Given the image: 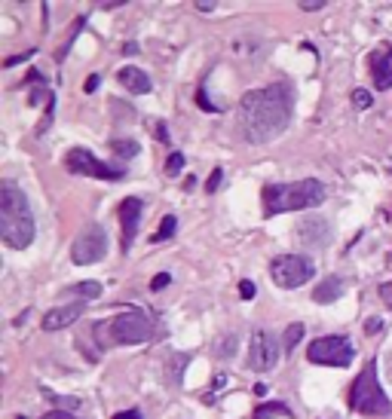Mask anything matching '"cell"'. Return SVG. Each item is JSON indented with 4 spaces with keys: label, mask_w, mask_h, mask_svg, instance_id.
<instances>
[{
    "label": "cell",
    "mask_w": 392,
    "mask_h": 419,
    "mask_svg": "<svg viewBox=\"0 0 392 419\" xmlns=\"http://www.w3.org/2000/svg\"><path fill=\"white\" fill-rule=\"evenodd\" d=\"M291 92L288 86L276 83L267 89L245 92L240 102V132L249 144L276 141L291 122Z\"/></svg>",
    "instance_id": "1"
},
{
    "label": "cell",
    "mask_w": 392,
    "mask_h": 419,
    "mask_svg": "<svg viewBox=\"0 0 392 419\" xmlns=\"http://www.w3.org/2000/svg\"><path fill=\"white\" fill-rule=\"evenodd\" d=\"M0 239L15 251L34 242V214L25 193L13 181L0 184Z\"/></svg>",
    "instance_id": "2"
},
{
    "label": "cell",
    "mask_w": 392,
    "mask_h": 419,
    "mask_svg": "<svg viewBox=\"0 0 392 419\" xmlns=\"http://www.w3.org/2000/svg\"><path fill=\"white\" fill-rule=\"evenodd\" d=\"M150 337H153V318L148 313H141V309H123V313L92 324V340L98 343V349L138 346V343H148Z\"/></svg>",
    "instance_id": "3"
},
{
    "label": "cell",
    "mask_w": 392,
    "mask_h": 419,
    "mask_svg": "<svg viewBox=\"0 0 392 419\" xmlns=\"http://www.w3.org/2000/svg\"><path fill=\"white\" fill-rule=\"evenodd\" d=\"M325 187L313 177L306 181H295V184H270L264 187V212L267 217L273 214H285V212H306V208H319L325 203Z\"/></svg>",
    "instance_id": "4"
},
{
    "label": "cell",
    "mask_w": 392,
    "mask_h": 419,
    "mask_svg": "<svg viewBox=\"0 0 392 419\" xmlns=\"http://www.w3.org/2000/svg\"><path fill=\"white\" fill-rule=\"evenodd\" d=\"M350 410L362 416H389L392 413V401L383 395V386L377 379V361H368L362 367V374L352 379L350 386Z\"/></svg>",
    "instance_id": "5"
},
{
    "label": "cell",
    "mask_w": 392,
    "mask_h": 419,
    "mask_svg": "<svg viewBox=\"0 0 392 419\" xmlns=\"http://www.w3.org/2000/svg\"><path fill=\"white\" fill-rule=\"evenodd\" d=\"M306 358L313 364H325V367H350L356 358V346L350 343L347 333H331V337L313 340L306 349Z\"/></svg>",
    "instance_id": "6"
},
{
    "label": "cell",
    "mask_w": 392,
    "mask_h": 419,
    "mask_svg": "<svg viewBox=\"0 0 392 419\" xmlns=\"http://www.w3.org/2000/svg\"><path fill=\"white\" fill-rule=\"evenodd\" d=\"M313 276H316V263L306 254H282V258H276L270 263V278L285 291L301 288Z\"/></svg>",
    "instance_id": "7"
},
{
    "label": "cell",
    "mask_w": 392,
    "mask_h": 419,
    "mask_svg": "<svg viewBox=\"0 0 392 419\" xmlns=\"http://www.w3.org/2000/svg\"><path fill=\"white\" fill-rule=\"evenodd\" d=\"M65 168L71 175L102 177V181H120V177L126 175V168H123V166H111V162L95 159L89 150H83V147H74V150L65 153Z\"/></svg>",
    "instance_id": "8"
},
{
    "label": "cell",
    "mask_w": 392,
    "mask_h": 419,
    "mask_svg": "<svg viewBox=\"0 0 392 419\" xmlns=\"http://www.w3.org/2000/svg\"><path fill=\"white\" fill-rule=\"evenodd\" d=\"M107 254V232L102 223H89L80 236L74 239L71 245V260L77 267H89V263H98Z\"/></svg>",
    "instance_id": "9"
},
{
    "label": "cell",
    "mask_w": 392,
    "mask_h": 419,
    "mask_svg": "<svg viewBox=\"0 0 392 419\" xmlns=\"http://www.w3.org/2000/svg\"><path fill=\"white\" fill-rule=\"evenodd\" d=\"M279 355H282V346L279 340L273 337L270 331H255L251 333V343H249V370L255 374H267L279 364Z\"/></svg>",
    "instance_id": "10"
},
{
    "label": "cell",
    "mask_w": 392,
    "mask_h": 419,
    "mask_svg": "<svg viewBox=\"0 0 392 419\" xmlns=\"http://www.w3.org/2000/svg\"><path fill=\"white\" fill-rule=\"evenodd\" d=\"M295 232H297V242L306 245V248H325L331 242V223L319 214L304 217V221L295 227Z\"/></svg>",
    "instance_id": "11"
},
{
    "label": "cell",
    "mask_w": 392,
    "mask_h": 419,
    "mask_svg": "<svg viewBox=\"0 0 392 419\" xmlns=\"http://www.w3.org/2000/svg\"><path fill=\"white\" fill-rule=\"evenodd\" d=\"M141 212H144V205H141V199H135V196H129V199H123V203H120V227H123L120 248H123V254L132 248L138 223H141Z\"/></svg>",
    "instance_id": "12"
},
{
    "label": "cell",
    "mask_w": 392,
    "mask_h": 419,
    "mask_svg": "<svg viewBox=\"0 0 392 419\" xmlns=\"http://www.w3.org/2000/svg\"><path fill=\"white\" fill-rule=\"evenodd\" d=\"M368 65H371V74H374V86H377V89H389L392 86V49L371 52Z\"/></svg>",
    "instance_id": "13"
},
{
    "label": "cell",
    "mask_w": 392,
    "mask_h": 419,
    "mask_svg": "<svg viewBox=\"0 0 392 419\" xmlns=\"http://www.w3.org/2000/svg\"><path fill=\"white\" fill-rule=\"evenodd\" d=\"M80 315H83V303L58 306V309H52V313H46V318H43V331H61V328H68V324H74Z\"/></svg>",
    "instance_id": "14"
},
{
    "label": "cell",
    "mask_w": 392,
    "mask_h": 419,
    "mask_svg": "<svg viewBox=\"0 0 392 419\" xmlns=\"http://www.w3.org/2000/svg\"><path fill=\"white\" fill-rule=\"evenodd\" d=\"M117 80L126 86V92H135V95H148L153 89L150 77L141 71V68H120L117 71Z\"/></svg>",
    "instance_id": "15"
},
{
    "label": "cell",
    "mask_w": 392,
    "mask_h": 419,
    "mask_svg": "<svg viewBox=\"0 0 392 419\" xmlns=\"http://www.w3.org/2000/svg\"><path fill=\"white\" fill-rule=\"evenodd\" d=\"M343 294H347V282H343L340 276H328V278H322L319 288L313 291V300H316V303H334Z\"/></svg>",
    "instance_id": "16"
},
{
    "label": "cell",
    "mask_w": 392,
    "mask_h": 419,
    "mask_svg": "<svg viewBox=\"0 0 392 419\" xmlns=\"http://www.w3.org/2000/svg\"><path fill=\"white\" fill-rule=\"evenodd\" d=\"M111 150L117 153L120 159H132V157H138V150H141V147H138V141H132V138H113Z\"/></svg>",
    "instance_id": "17"
},
{
    "label": "cell",
    "mask_w": 392,
    "mask_h": 419,
    "mask_svg": "<svg viewBox=\"0 0 392 419\" xmlns=\"http://www.w3.org/2000/svg\"><path fill=\"white\" fill-rule=\"evenodd\" d=\"M175 230H178V217H175V214H166L163 223H159V230L150 236V242H166V239L175 236Z\"/></svg>",
    "instance_id": "18"
},
{
    "label": "cell",
    "mask_w": 392,
    "mask_h": 419,
    "mask_svg": "<svg viewBox=\"0 0 392 419\" xmlns=\"http://www.w3.org/2000/svg\"><path fill=\"white\" fill-rule=\"evenodd\" d=\"M68 291H71L74 297H83V300H95V297H102V285H98V282H80V285H71Z\"/></svg>",
    "instance_id": "19"
},
{
    "label": "cell",
    "mask_w": 392,
    "mask_h": 419,
    "mask_svg": "<svg viewBox=\"0 0 392 419\" xmlns=\"http://www.w3.org/2000/svg\"><path fill=\"white\" fill-rule=\"evenodd\" d=\"M273 416H285V419H291V410L285 407V404H260L258 410H255V419H273Z\"/></svg>",
    "instance_id": "20"
},
{
    "label": "cell",
    "mask_w": 392,
    "mask_h": 419,
    "mask_svg": "<svg viewBox=\"0 0 392 419\" xmlns=\"http://www.w3.org/2000/svg\"><path fill=\"white\" fill-rule=\"evenodd\" d=\"M301 337H304V324L301 322L288 324V328H285V340H282V343H285V352H295V346L301 343Z\"/></svg>",
    "instance_id": "21"
},
{
    "label": "cell",
    "mask_w": 392,
    "mask_h": 419,
    "mask_svg": "<svg viewBox=\"0 0 392 419\" xmlns=\"http://www.w3.org/2000/svg\"><path fill=\"white\" fill-rule=\"evenodd\" d=\"M236 346H240V337H233V333H230V337H224L218 346H214V352H218L221 358H233Z\"/></svg>",
    "instance_id": "22"
},
{
    "label": "cell",
    "mask_w": 392,
    "mask_h": 419,
    "mask_svg": "<svg viewBox=\"0 0 392 419\" xmlns=\"http://www.w3.org/2000/svg\"><path fill=\"white\" fill-rule=\"evenodd\" d=\"M181 172H184V153L175 150L172 157L166 159V175H168V177H178Z\"/></svg>",
    "instance_id": "23"
},
{
    "label": "cell",
    "mask_w": 392,
    "mask_h": 419,
    "mask_svg": "<svg viewBox=\"0 0 392 419\" xmlns=\"http://www.w3.org/2000/svg\"><path fill=\"white\" fill-rule=\"evenodd\" d=\"M352 104H356L359 111H368V107L374 104V95L368 89H352Z\"/></svg>",
    "instance_id": "24"
},
{
    "label": "cell",
    "mask_w": 392,
    "mask_h": 419,
    "mask_svg": "<svg viewBox=\"0 0 392 419\" xmlns=\"http://www.w3.org/2000/svg\"><path fill=\"white\" fill-rule=\"evenodd\" d=\"M196 104L203 107V111H221L218 104H212V102H209V95H205V86H199V89H196Z\"/></svg>",
    "instance_id": "25"
},
{
    "label": "cell",
    "mask_w": 392,
    "mask_h": 419,
    "mask_svg": "<svg viewBox=\"0 0 392 419\" xmlns=\"http://www.w3.org/2000/svg\"><path fill=\"white\" fill-rule=\"evenodd\" d=\"M221 181H224V172H221V168H214V172L209 175V184H205V190L214 193V190L221 187Z\"/></svg>",
    "instance_id": "26"
},
{
    "label": "cell",
    "mask_w": 392,
    "mask_h": 419,
    "mask_svg": "<svg viewBox=\"0 0 392 419\" xmlns=\"http://www.w3.org/2000/svg\"><path fill=\"white\" fill-rule=\"evenodd\" d=\"M168 282H172V276H168V273H157V276H153V282H150V291H163Z\"/></svg>",
    "instance_id": "27"
},
{
    "label": "cell",
    "mask_w": 392,
    "mask_h": 419,
    "mask_svg": "<svg viewBox=\"0 0 392 419\" xmlns=\"http://www.w3.org/2000/svg\"><path fill=\"white\" fill-rule=\"evenodd\" d=\"M240 297H242V300H251V297H255V285H251V282H240Z\"/></svg>",
    "instance_id": "28"
},
{
    "label": "cell",
    "mask_w": 392,
    "mask_h": 419,
    "mask_svg": "<svg viewBox=\"0 0 392 419\" xmlns=\"http://www.w3.org/2000/svg\"><path fill=\"white\" fill-rule=\"evenodd\" d=\"M322 6H325V0H304L301 10H306V13H316V10H322Z\"/></svg>",
    "instance_id": "29"
},
{
    "label": "cell",
    "mask_w": 392,
    "mask_h": 419,
    "mask_svg": "<svg viewBox=\"0 0 392 419\" xmlns=\"http://www.w3.org/2000/svg\"><path fill=\"white\" fill-rule=\"evenodd\" d=\"M380 297H383V303H386V306H392V282L380 285Z\"/></svg>",
    "instance_id": "30"
},
{
    "label": "cell",
    "mask_w": 392,
    "mask_h": 419,
    "mask_svg": "<svg viewBox=\"0 0 392 419\" xmlns=\"http://www.w3.org/2000/svg\"><path fill=\"white\" fill-rule=\"evenodd\" d=\"M31 56H34V49H28V52H22V56H13V58H6V61H3V65H6V68H13V65H19V61H25V58H31Z\"/></svg>",
    "instance_id": "31"
},
{
    "label": "cell",
    "mask_w": 392,
    "mask_h": 419,
    "mask_svg": "<svg viewBox=\"0 0 392 419\" xmlns=\"http://www.w3.org/2000/svg\"><path fill=\"white\" fill-rule=\"evenodd\" d=\"M113 419H141V410L132 407V410H123V413H117Z\"/></svg>",
    "instance_id": "32"
},
{
    "label": "cell",
    "mask_w": 392,
    "mask_h": 419,
    "mask_svg": "<svg viewBox=\"0 0 392 419\" xmlns=\"http://www.w3.org/2000/svg\"><path fill=\"white\" fill-rule=\"evenodd\" d=\"M40 419H77V416L74 413H65V410H52V413H46Z\"/></svg>",
    "instance_id": "33"
},
{
    "label": "cell",
    "mask_w": 392,
    "mask_h": 419,
    "mask_svg": "<svg viewBox=\"0 0 392 419\" xmlns=\"http://www.w3.org/2000/svg\"><path fill=\"white\" fill-rule=\"evenodd\" d=\"M98 86H102V77H95V74H92L89 80H86V86H83V89H86V92H95Z\"/></svg>",
    "instance_id": "34"
},
{
    "label": "cell",
    "mask_w": 392,
    "mask_h": 419,
    "mask_svg": "<svg viewBox=\"0 0 392 419\" xmlns=\"http://www.w3.org/2000/svg\"><path fill=\"white\" fill-rule=\"evenodd\" d=\"M380 328H383L380 318H371V322H365V331H368V333H377Z\"/></svg>",
    "instance_id": "35"
},
{
    "label": "cell",
    "mask_w": 392,
    "mask_h": 419,
    "mask_svg": "<svg viewBox=\"0 0 392 419\" xmlns=\"http://www.w3.org/2000/svg\"><path fill=\"white\" fill-rule=\"evenodd\" d=\"M157 138H159V144H168V132H166V126H163V122H159V126H157Z\"/></svg>",
    "instance_id": "36"
},
{
    "label": "cell",
    "mask_w": 392,
    "mask_h": 419,
    "mask_svg": "<svg viewBox=\"0 0 392 419\" xmlns=\"http://www.w3.org/2000/svg\"><path fill=\"white\" fill-rule=\"evenodd\" d=\"M196 10H203V13H212V10H214V3H209V0H203V3H196Z\"/></svg>",
    "instance_id": "37"
},
{
    "label": "cell",
    "mask_w": 392,
    "mask_h": 419,
    "mask_svg": "<svg viewBox=\"0 0 392 419\" xmlns=\"http://www.w3.org/2000/svg\"><path fill=\"white\" fill-rule=\"evenodd\" d=\"M196 187V177L190 175V177H184V190H194Z\"/></svg>",
    "instance_id": "38"
},
{
    "label": "cell",
    "mask_w": 392,
    "mask_h": 419,
    "mask_svg": "<svg viewBox=\"0 0 392 419\" xmlns=\"http://www.w3.org/2000/svg\"><path fill=\"white\" fill-rule=\"evenodd\" d=\"M28 80H31V83H43V77L37 74V71H31V74H28Z\"/></svg>",
    "instance_id": "39"
},
{
    "label": "cell",
    "mask_w": 392,
    "mask_h": 419,
    "mask_svg": "<svg viewBox=\"0 0 392 419\" xmlns=\"http://www.w3.org/2000/svg\"><path fill=\"white\" fill-rule=\"evenodd\" d=\"M386 374H389V383H392V352L386 355Z\"/></svg>",
    "instance_id": "40"
},
{
    "label": "cell",
    "mask_w": 392,
    "mask_h": 419,
    "mask_svg": "<svg viewBox=\"0 0 392 419\" xmlns=\"http://www.w3.org/2000/svg\"><path fill=\"white\" fill-rule=\"evenodd\" d=\"M255 395H267V386L264 383H255Z\"/></svg>",
    "instance_id": "41"
},
{
    "label": "cell",
    "mask_w": 392,
    "mask_h": 419,
    "mask_svg": "<svg viewBox=\"0 0 392 419\" xmlns=\"http://www.w3.org/2000/svg\"><path fill=\"white\" fill-rule=\"evenodd\" d=\"M389 263H392V251H389Z\"/></svg>",
    "instance_id": "42"
},
{
    "label": "cell",
    "mask_w": 392,
    "mask_h": 419,
    "mask_svg": "<svg viewBox=\"0 0 392 419\" xmlns=\"http://www.w3.org/2000/svg\"><path fill=\"white\" fill-rule=\"evenodd\" d=\"M19 419H22V416H19Z\"/></svg>",
    "instance_id": "43"
}]
</instances>
